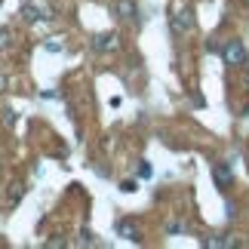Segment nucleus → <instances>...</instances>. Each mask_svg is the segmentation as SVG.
<instances>
[{
    "label": "nucleus",
    "mask_w": 249,
    "mask_h": 249,
    "mask_svg": "<svg viewBox=\"0 0 249 249\" xmlns=\"http://www.w3.org/2000/svg\"><path fill=\"white\" fill-rule=\"evenodd\" d=\"M246 157H249V148H246Z\"/></svg>",
    "instance_id": "obj_18"
},
{
    "label": "nucleus",
    "mask_w": 249,
    "mask_h": 249,
    "mask_svg": "<svg viewBox=\"0 0 249 249\" xmlns=\"http://www.w3.org/2000/svg\"><path fill=\"white\" fill-rule=\"evenodd\" d=\"M117 234L123 237V240H129V243H139L142 240V237H139V228L132 225V222H120L117 225Z\"/></svg>",
    "instance_id": "obj_7"
},
{
    "label": "nucleus",
    "mask_w": 249,
    "mask_h": 249,
    "mask_svg": "<svg viewBox=\"0 0 249 249\" xmlns=\"http://www.w3.org/2000/svg\"><path fill=\"white\" fill-rule=\"evenodd\" d=\"M114 13H117V18H136L139 6L136 0H114Z\"/></svg>",
    "instance_id": "obj_6"
},
{
    "label": "nucleus",
    "mask_w": 249,
    "mask_h": 249,
    "mask_svg": "<svg viewBox=\"0 0 249 249\" xmlns=\"http://www.w3.org/2000/svg\"><path fill=\"white\" fill-rule=\"evenodd\" d=\"M65 246V237H53V240H46V249H59Z\"/></svg>",
    "instance_id": "obj_13"
},
{
    "label": "nucleus",
    "mask_w": 249,
    "mask_h": 249,
    "mask_svg": "<svg viewBox=\"0 0 249 249\" xmlns=\"http://www.w3.org/2000/svg\"><path fill=\"white\" fill-rule=\"evenodd\" d=\"M43 46H46L50 53H62V50H65V43H62V40H55V37H53V40H46Z\"/></svg>",
    "instance_id": "obj_11"
},
{
    "label": "nucleus",
    "mask_w": 249,
    "mask_h": 249,
    "mask_svg": "<svg viewBox=\"0 0 249 249\" xmlns=\"http://www.w3.org/2000/svg\"><path fill=\"white\" fill-rule=\"evenodd\" d=\"M0 3H3V0H0Z\"/></svg>",
    "instance_id": "obj_19"
},
{
    "label": "nucleus",
    "mask_w": 249,
    "mask_h": 249,
    "mask_svg": "<svg viewBox=\"0 0 249 249\" xmlns=\"http://www.w3.org/2000/svg\"><path fill=\"white\" fill-rule=\"evenodd\" d=\"M9 50V31H0V53Z\"/></svg>",
    "instance_id": "obj_12"
},
{
    "label": "nucleus",
    "mask_w": 249,
    "mask_h": 249,
    "mask_svg": "<svg viewBox=\"0 0 249 249\" xmlns=\"http://www.w3.org/2000/svg\"><path fill=\"white\" fill-rule=\"evenodd\" d=\"M206 246H213V249H222V246H234V240L228 234H218V237H209Z\"/></svg>",
    "instance_id": "obj_8"
},
{
    "label": "nucleus",
    "mask_w": 249,
    "mask_h": 249,
    "mask_svg": "<svg viewBox=\"0 0 249 249\" xmlns=\"http://www.w3.org/2000/svg\"><path fill=\"white\" fill-rule=\"evenodd\" d=\"M9 89V77H6V74H0V92H6Z\"/></svg>",
    "instance_id": "obj_15"
},
{
    "label": "nucleus",
    "mask_w": 249,
    "mask_h": 249,
    "mask_svg": "<svg viewBox=\"0 0 249 249\" xmlns=\"http://www.w3.org/2000/svg\"><path fill=\"white\" fill-rule=\"evenodd\" d=\"M22 197H25V185H18V181H16V185H9V206H16Z\"/></svg>",
    "instance_id": "obj_9"
},
{
    "label": "nucleus",
    "mask_w": 249,
    "mask_h": 249,
    "mask_svg": "<svg viewBox=\"0 0 249 249\" xmlns=\"http://www.w3.org/2000/svg\"><path fill=\"white\" fill-rule=\"evenodd\" d=\"M222 59H225V65H231V68H243L249 62V55H246V46L240 40H228L222 46Z\"/></svg>",
    "instance_id": "obj_2"
},
{
    "label": "nucleus",
    "mask_w": 249,
    "mask_h": 249,
    "mask_svg": "<svg viewBox=\"0 0 249 249\" xmlns=\"http://www.w3.org/2000/svg\"><path fill=\"white\" fill-rule=\"evenodd\" d=\"M92 50H95V53H117V50H120V37L114 34V31L95 34V37H92Z\"/></svg>",
    "instance_id": "obj_4"
},
{
    "label": "nucleus",
    "mask_w": 249,
    "mask_h": 249,
    "mask_svg": "<svg viewBox=\"0 0 249 249\" xmlns=\"http://www.w3.org/2000/svg\"><path fill=\"white\" fill-rule=\"evenodd\" d=\"M120 191H126V194H132V191H136V181H123V185H120Z\"/></svg>",
    "instance_id": "obj_14"
},
{
    "label": "nucleus",
    "mask_w": 249,
    "mask_h": 249,
    "mask_svg": "<svg viewBox=\"0 0 249 249\" xmlns=\"http://www.w3.org/2000/svg\"><path fill=\"white\" fill-rule=\"evenodd\" d=\"M0 243H3V240H0Z\"/></svg>",
    "instance_id": "obj_20"
},
{
    "label": "nucleus",
    "mask_w": 249,
    "mask_h": 249,
    "mask_svg": "<svg viewBox=\"0 0 249 249\" xmlns=\"http://www.w3.org/2000/svg\"><path fill=\"white\" fill-rule=\"evenodd\" d=\"M246 65H249V62H246Z\"/></svg>",
    "instance_id": "obj_21"
},
{
    "label": "nucleus",
    "mask_w": 249,
    "mask_h": 249,
    "mask_svg": "<svg viewBox=\"0 0 249 249\" xmlns=\"http://www.w3.org/2000/svg\"><path fill=\"white\" fill-rule=\"evenodd\" d=\"M92 240H95L92 231H89V228H83V243H92Z\"/></svg>",
    "instance_id": "obj_17"
},
{
    "label": "nucleus",
    "mask_w": 249,
    "mask_h": 249,
    "mask_svg": "<svg viewBox=\"0 0 249 249\" xmlns=\"http://www.w3.org/2000/svg\"><path fill=\"white\" fill-rule=\"evenodd\" d=\"M213 181H215V188L228 191V188L234 185V172H231V166H228V163H215V166H213Z\"/></svg>",
    "instance_id": "obj_5"
},
{
    "label": "nucleus",
    "mask_w": 249,
    "mask_h": 249,
    "mask_svg": "<svg viewBox=\"0 0 249 249\" xmlns=\"http://www.w3.org/2000/svg\"><path fill=\"white\" fill-rule=\"evenodd\" d=\"M139 172H142V178H148V176H151V166L145 163V160H142V166H139Z\"/></svg>",
    "instance_id": "obj_16"
},
{
    "label": "nucleus",
    "mask_w": 249,
    "mask_h": 249,
    "mask_svg": "<svg viewBox=\"0 0 249 249\" xmlns=\"http://www.w3.org/2000/svg\"><path fill=\"white\" fill-rule=\"evenodd\" d=\"M194 31V9L191 6H178L176 13H172V34H188Z\"/></svg>",
    "instance_id": "obj_3"
},
{
    "label": "nucleus",
    "mask_w": 249,
    "mask_h": 249,
    "mask_svg": "<svg viewBox=\"0 0 249 249\" xmlns=\"http://www.w3.org/2000/svg\"><path fill=\"white\" fill-rule=\"evenodd\" d=\"M16 120H18V114L13 108H3V123H6V126H16Z\"/></svg>",
    "instance_id": "obj_10"
},
{
    "label": "nucleus",
    "mask_w": 249,
    "mask_h": 249,
    "mask_svg": "<svg viewBox=\"0 0 249 249\" xmlns=\"http://www.w3.org/2000/svg\"><path fill=\"white\" fill-rule=\"evenodd\" d=\"M22 18L25 22H50V18H55V9L50 6V0H28V3L22 6Z\"/></svg>",
    "instance_id": "obj_1"
}]
</instances>
